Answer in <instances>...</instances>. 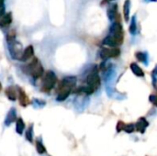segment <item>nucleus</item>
I'll use <instances>...</instances> for the list:
<instances>
[{
    "label": "nucleus",
    "instance_id": "c756f323",
    "mask_svg": "<svg viewBox=\"0 0 157 156\" xmlns=\"http://www.w3.org/2000/svg\"><path fill=\"white\" fill-rule=\"evenodd\" d=\"M151 1H155V0H151Z\"/></svg>",
    "mask_w": 157,
    "mask_h": 156
},
{
    "label": "nucleus",
    "instance_id": "412c9836",
    "mask_svg": "<svg viewBox=\"0 0 157 156\" xmlns=\"http://www.w3.org/2000/svg\"><path fill=\"white\" fill-rule=\"evenodd\" d=\"M36 150L39 154H43L46 153V148L40 141H36Z\"/></svg>",
    "mask_w": 157,
    "mask_h": 156
},
{
    "label": "nucleus",
    "instance_id": "39448f33",
    "mask_svg": "<svg viewBox=\"0 0 157 156\" xmlns=\"http://www.w3.org/2000/svg\"><path fill=\"white\" fill-rule=\"evenodd\" d=\"M119 18H120V16H118V17L116 18V20L110 26L109 34L112 35V36H114L115 38H117L121 42H123V40H124L123 28H122V25H121V21L119 20Z\"/></svg>",
    "mask_w": 157,
    "mask_h": 156
},
{
    "label": "nucleus",
    "instance_id": "9d476101",
    "mask_svg": "<svg viewBox=\"0 0 157 156\" xmlns=\"http://www.w3.org/2000/svg\"><path fill=\"white\" fill-rule=\"evenodd\" d=\"M148 126H149V122L145 120V118H140L135 124V130L140 131L141 133H144L145 129Z\"/></svg>",
    "mask_w": 157,
    "mask_h": 156
},
{
    "label": "nucleus",
    "instance_id": "6ab92c4d",
    "mask_svg": "<svg viewBox=\"0 0 157 156\" xmlns=\"http://www.w3.org/2000/svg\"><path fill=\"white\" fill-rule=\"evenodd\" d=\"M130 33L132 35H135L136 32H137V24H136V17L133 16L132 18V21H131V25H130Z\"/></svg>",
    "mask_w": 157,
    "mask_h": 156
},
{
    "label": "nucleus",
    "instance_id": "f3484780",
    "mask_svg": "<svg viewBox=\"0 0 157 156\" xmlns=\"http://www.w3.org/2000/svg\"><path fill=\"white\" fill-rule=\"evenodd\" d=\"M6 95L8 97V99L11 101H15L17 98V92L13 86H9L6 89Z\"/></svg>",
    "mask_w": 157,
    "mask_h": 156
},
{
    "label": "nucleus",
    "instance_id": "c85d7f7f",
    "mask_svg": "<svg viewBox=\"0 0 157 156\" xmlns=\"http://www.w3.org/2000/svg\"><path fill=\"white\" fill-rule=\"evenodd\" d=\"M2 90V85H1V83H0V91Z\"/></svg>",
    "mask_w": 157,
    "mask_h": 156
},
{
    "label": "nucleus",
    "instance_id": "a878e982",
    "mask_svg": "<svg viewBox=\"0 0 157 156\" xmlns=\"http://www.w3.org/2000/svg\"><path fill=\"white\" fill-rule=\"evenodd\" d=\"M5 14H6V11H5L4 7H3V6H2V7H0V18H1Z\"/></svg>",
    "mask_w": 157,
    "mask_h": 156
},
{
    "label": "nucleus",
    "instance_id": "f03ea898",
    "mask_svg": "<svg viewBox=\"0 0 157 156\" xmlns=\"http://www.w3.org/2000/svg\"><path fill=\"white\" fill-rule=\"evenodd\" d=\"M86 86L95 92L98 87L100 86V77L98 75V67L93 66L92 71L89 73V74L86 77Z\"/></svg>",
    "mask_w": 157,
    "mask_h": 156
},
{
    "label": "nucleus",
    "instance_id": "f8f14e48",
    "mask_svg": "<svg viewBox=\"0 0 157 156\" xmlns=\"http://www.w3.org/2000/svg\"><path fill=\"white\" fill-rule=\"evenodd\" d=\"M16 119H17L16 109H15V108H11V109L8 111V113H7V115H6V120H5V125H6V126H9V125H11V124L16 120Z\"/></svg>",
    "mask_w": 157,
    "mask_h": 156
},
{
    "label": "nucleus",
    "instance_id": "7ed1b4c3",
    "mask_svg": "<svg viewBox=\"0 0 157 156\" xmlns=\"http://www.w3.org/2000/svg\"><path fill=\"white\" fill-rule=\"evenodd\" d=\"M27 67V73L32 75L34 78H39L43 74V67L37 58H34Z\"/></svg>",
    "mask_w": 157,
    "mask_h": 156
},
{
    "label": "nucleus",
    "instance_id": "5701e85b",
    "mask_svg": "<svg viewBox=\"0 0 157 156\" xmlns=\"http://www.w3.org/2000/svg\"><path fill=\"white\" fill-rule=\"evenodd\" d=\"M123 131L127 133H132L135 131V125L134 124H125Z\"/></svg>",
    "mask_w": 157,
    "mask_h": 156
},
{
    "label": "nucleus",
    "instance_id": "4be33fe9",
    "mask_svg": "<svg viewBox=\"0 0 157 156\" xmlns=\"http://www.w3.org/2000/svg\"><path fill=\"white\" fill-rule=\"evenodd\" d=\"M26 140L29 143H33V125L31 124L26 131Z\"/></svg>",
    "mask_w": 157,
    "mask_h": 156
},
{
    "label": "nucleus",
    "instance_id": "dca6fc26",
    "mask_svg": "<svg viewBox=\"0 0 157 156\" xmlns=\"http://www.w3.org/2000/svg\"><path fill=\"white\" fill-rule=\"evenodd\" d=\"M130 10H131V1L126 0L124 3V6H123V16H124L125 21H127V22L130 18Z\"/></svg>",
    "mask_w": 157,
    "mask_h": 156
},
{
    "label": "nucleus",
    "instance_id": "a211bd4d",
    "mask_svg": "<svg viewBox=\"0 0 157 156\" xmlns=\"http://www.w3.org/2000/svg\"><path fill=\"white\" fill-rule=\"evenodd\" d=\"M24 130H25V123H24L23 120H22L21 118H19V119L17 120V123H16V131H17V134L21 135V134L23 133Z\"/></svg>",
    "mask_w": 157,
    "mask_h": 156
},
{
    "label": "nucleus",
    "instance_id": "aec40b11",
    "mask_svg": "<svg viewBox=\"0 0 157 156\" xmlns=\"http://www.w3.org/2000/svg\"><path fill=\"white\" fill-rule=\"evenodd\" d=\"M135 57L137 58V60L141 63H147V59H148V56H147V53L145 52H142V51H138L135 53Z\"/></svg>",
    "mask_w": 157,
    "mask_h": 156
},
{
    "label": "nucleus",
    "instance_id": "0eeeda50",
    "mask_svg": "<svg viewBox=\"0 0 157 156\" xmlns=\"http://www.w3.org/2000/svg\"><path fill=\"white\" fill-rule=\"evenodd\" d=\"M9 50H10V52H11V55L13 58L15 59H19L21 58L22 54H21V49H22V45L19 43V42H17L14 40L12 41H9Z\"/></svg>",
    "mask_w": 157,
    "mask_h": 156
},
{
    "label": "nucleus",
    "instance_id": "b1692460",
    "mask_svg": "<svg viewBox=\"0 0 157 156\" xmlns=\"http://www.w3.org/2000/svg\"><path fill=\"white\" fill-rule=\"evenodd\" d=\"M124 126H125V123L123 122V121H119L118 122V124H117V131L118 132H121V131H123V129H124Z\"/></svg>",
    "mask_w": 157,
    "mask_h": 156
},
{
    "label": "nucleus",
    "instance_id": "ddd939ff",
    "mask_svg": "<svg viewBox=\"0 0 157 156\" xmlns=\"http://www.w3.org/2000/svg\"><path fill=\"white\" fill-rule=\"evenodd\" d=\"M130 67H131L132 72L136 76H139V77H144V72L143 71V69H142L137 63H132L131 65H130Z\"/></svg>",
    "mask_w": 157,
    "mask_h": 156
},
{
    "label": "nucleus",
    "instance_id": "393cba45",
    "mask_svg": "<svg viewBox=\"0 0 157 156\" xmlns=\"http://www.w3.org/2000/svg\"><path fill=\"white\" fill-rule=\"evenodd\" d=\"M149 100L151 103H153L155 107H157V95H151L149 97Z\"/></svg>",
    "mask_w": 157,
    "mask_h": 156
},
{
    "label": "nucleus",
    "instance_id": "9b49d317",
    "mask_svg": "<svg viewBox=\"0 0 157 156\" xmlns=\"http://www.w3.org/2000/svg\"><path fill=\"white\" fill-rule=\"evenodd\" d=\"M33 54H34V49H33V47H32L31 45H29V46H28V47L24 50V51L22 52V56H21V58H20V61L26 62V61L29 60V59L33 56Z\"/></svg>",
    "mask_w": 157,
    "mask_h": 156
},
{
    "label": "nucleus",
    "instance_id": "423d86ee",
    "mask_svg": "<svg viewBox=\"0 0 157 156\" xmlns=\"http://www.w3.org/2000/svg\"><path fill=\"white\" fill-rule=\"evenodd\" d=\"M121 54V50L118 47L113 48H103L99 52V56L102 60L107 61L110 58H116Z\"/></svg>",
    "mask_w": 157,
    "mask_h": 156
},
{
    "label": "nucleus",
    "instance_id": "6e6552de",
    "mask_svg": "<svg viewBox=\"0 0 157 156\" xmlns=\"http://www.w3.org/2000/svg\"><path fill=\"white\" fill-rule=\"evenodd\" d=\"M122 42L121 40H119L117 38H115L114 36L109 34L107 37L104 38V40H102V44L103 45H107L110 48H113V47H118L121 44Z\"/></svg>",
    "mask_w": 157,
    "mask_h": 156
},
{
    "label": "nucleus",
    "instance_id": "20e7f679",
    "mask_svg": "<svg viewBox=\"0 0 157 156\" xmlns=\"http://www.w3.org/2000/svg\"><path fill=\"white\" fill-rule=\"evenodd\" d=\"M42 82H43L42 83V87H41L42 91L49 92L50 90H52L53 88V86L57 83L56 74L52 71L46 72V74H44V78H43Z\"/></svg>",
    "mask_w": 157,
    "mask_h": 156
},
{
    "label": "nucleus",
    "instance_id": "1a4fd4ad",
    "mask_svg": "<svg viewBox=\"0 0 157 156\" xmlns=\"http://www.w3.org/2000/svg\"><path fill=\"white\" fill-rule=\"evenodd\" d=\"M107 14H108V17H109V19L110 21H115L116 18L119 16V14H118V5L117 4L110 5L109 7L108 8Z\"/></svg>",
    "mask_w": 157,
    "mask_h": 156
},
{
    "label": "nucleus",
    "instance_id": "cd10ccee",
    "mask_svg": "<svg viewBox=\"0 0 157 156\" xmlns=\"http://www.w3.org/2000/svg\"><path fill=\"white\" fill-rule=\"evenodd\" d=\"M4 5V0H0V7H2Z\"/></svg>",
    "mask_w": 157,
    "mask_h": 156
},
{
    "label": "nucleus",
    "instance_id": "bb28decb",
    "mask_svg": "<svg viewBox=\"0 0 157 156\" xmlns=\"http://www.w3.org/2000/svg\"><path fill=\"white\" fill-rule=\"evenodd\" d=\"M111 1H114V0H103V1L101 2V6H104V5H106V4H109V3H110Z\"/></svg>",
    "mask_w": 157,
    "mask_h": 156
},
{
    "label": "nucleus",
    "instance_id": "f257e3e1",
    "mask_svg": "<svg viewBox=\"0 0 157 156\" xmlns=\"http://www.w3.org/2000/svg\"><path fill=\"white\" fill-rule=\"evenodd\" d=\"M75 85H76L75 76H67L63 78L58 87V96L56 98L57 101H64L69 97Z\"/></svg>",
    "mask_w": 157,
    "mask_h": 156
},
{
    "label": "nucleus",
    "instance_id": "4468645a",
    "mask_svg": "<svg viewBox=\"0 0 157 156\" xmlns=\"http://www.w3.org/2000/svg\"><path fill=\"white\" fill-rule=\"evenodd\" d=\"M18 98H19V103L21 106L23 107H27L29 104V97L26 95V93L19 89L18 90Z\"/></svg>",
    "mask_w": 157,
    "mask_h": 156
},
{
    "label": "nucleus",
    "instance_id": "2eb2a0df",
    "mask_svg": "<svg viewBox=\"0 0 157 156\" xmlns=\"http://www.w3.org/2000/svg\"><path fill=\"white\" fill-rule=\"evenodd\" d=\"M11 22H12V16H11V13H6V14L0 18V27H1V28L6 27V26L10 25Z\"/></svg>",
    "mask_w": 157,
    "mask_h": 156
}]
</instances>
